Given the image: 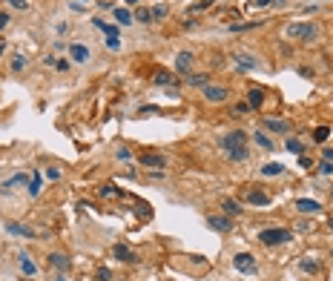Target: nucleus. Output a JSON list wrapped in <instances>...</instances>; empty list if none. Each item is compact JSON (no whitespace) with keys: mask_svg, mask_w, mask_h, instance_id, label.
<instances>
[{"mask_svg":"<svg viewBox=\"0 0 333 281\" xmlns=\"http://www.w3.org/2000/svg\"><path fill=\"white\" fill-rule=\"evenodd\" d=\"M112 258H115V261H124V264H135V261H138V256L129 250V247H124V244H115L112 247Z\"/></svg>","mask_w":333,"mask_h":281,"instance_id":"6","label":"nucleus"},{"mask_svg":"<svg viewBox=\"0 0 333 281\" xmlns=\"http://www.w3.org/2000/svg\"><path fill=\"white\" fill-rule=\"evenodd\" d=\"M221 149H224V155H227L233 164H241V161H247V135L241 132V129H236V132H227L224 138H221Z\"/></svg>","mask_w":333,"mask_h":281,"instance_id":"1","label":"nucleus"},{"mask_svg":"<svg viewBox=\"0 0 333 281\" xmlns=\"http://www.w3.org/2000/svg\"><path fill=\"white\" fill-rule=\"evenodd\" d=\"M328 135H331V129H328V127H319L316 132H313V138H316V143H322V140L328 138Z\"/></svg>","mask_w":333,"mask_h":281,"instance_id":"29","label":"nucleus"},{"mask_svg":"<svg viewBox=\"0 0 333 281\" xmlns=\"http://www.w3.org/2000/svg\"><path fill=\"white\" fill-rule=\"evenodd\" d=\"M9 26V12H0V32Z\"/></svg>","mask_w":333,"mask_h":281,"instance_id":"38","label":"nucleus"},{"mask_svg":"<svg viewBox=\"0 0 333 281\" xmlns=\"http://www.w3.org/2000/svg\"><path fill=\"white\" fill-rule=\"evenodd\" d=\"M112 12H115V20H118L121 26H129L132 20H135V17H132V12H126V9H121V6H118V9H112Z\"/></svg>","mask_w":333,"mask_h":281,"instance_id":"19","label":"nucleus"},{"mask_svg":"<svg viewBox=\"0 0 333 281\" xmlns=\"http://www.w3.org/2000/svg\"><path fill=\"white\" fill-rule=\"evenodd\" d=\"M247 201H250V204H256V207H264V204H270V195H267V192H256V189H253V192H247Z\"/></svg>","mask_w":333,"mask_h":281,"instance_id":"16","label":"nucleus"},{"mask_svg":"<svg viewBox=\"0 0 333 281\" xmlns=\"http://www.w3.org/2000/svg\"><path fill=\"white\" fill-rule=\"evenodd\" d=\"M299 164L305 166V169H310V166H313V161H310L308 155H302V158H299Z\"/></svg>","mask_w":333,"mask_h":281,"instance_id":"40","label":"nucleus"},{"mask_svg":"<svg viewBox=\"0 0 333 281\" xmlns=\"http://www.w3.org/2000/svg\"><path fill=\"white\" fill-rule=\"evenodd\" d=\"M264 129L279 132V135H287V132H290V124H287V121H282V118H264Z\"/></svg>","mask_w":333,"mask_h":281,"instance_id":"9","label":"nucleus"},{"mask_svg":"<svg viewBox=\"0 0 333 281\" xmlns=\"http://www.w3.org/2000/svg\"><path fill=\"white\" fill-rule=\"evenodd\" d=\"M322 155H325V161H331V164H333V149H331V146H325V149H322Z\"/></svg>","mask_w":333,"mask_h":281,"instance_id":"41","label":"nucleus"},{"mask_svg":"<svg viewBox=\"0 0 333 281\" xmlns=\"http://www.w3.org/2000/svg\"><path fill=\"white\" fill-rule=\"evenodd\" d=\"M302 270H308V273H313V270H316V264H313V261H302Z\"/></svg>","mask_w":333,"mask_h":281,"instance_id":"43","label":"nucleus"},{"mask_svg":"<svg viewBox=\"0 0 333 281\" xmlns=\"http://www.w3.org/2000/svg\"><path fill=\"white\" fill-rule=\"evenodd\" d=\"M253 140H256V143H259V146H262V149H273V140L267 138V135H264V132H259V129H256V132H253Z\"/></svg>","mask_w":333,"mask_h":281,"instance_id":"21","label":"nucleus"},{"mask_svg":"<svg viewBox=\"0 0 333 281\" xmlns=\"http://www.w3.org/2000/svg\"><path fill=\"white\" fill-rule=\"evenodd\" d=\"M285 172V164H264L262 166V175H282Z\"/></svg>","mask_w":333,"mask_h":281,"instance_id":"25","label":"nucleus"},{"mask_svg":"<svg viewBox=\"0 0 333 281\" xmlns=\"http://www.w3.org/2000/svg\"><path fill=\"white\" fill-rule=\"evenodd\" d=\"M164 17H167V6H164V3H158V6L152 9V20H164Z\"/></svg>","mask_w":333,"mask_h":281,"instance_id":"28","label":"nucleus"},{"mask_svg":"<svg viewBox=\"0 0 333 281\" xmlns=\"http://www.w3.org/2000/svg\"><path fill=\"white\" fill-rule=\"evenodd\" d=\"M233 63L241 66V69H259V60L250 58L247 52H233Z\"/></svg>","mask_w":333,"mask_h":281,"instance_id":"8","label":"nucleus"},{"mask_svg":"<svg viewBox=\"0 0 333 281\" xmlns=\"http://www.w3.org/2000/svg\"><path fill=\"white\" fill-rule=\"evenodd\" d=\"M49 264L57 267V270H66L69 267V258L63 256V253H52V256H49Z\"/></svg>","mask_w":333,"mask_h":281,"instance_id":"20","label":"nucleus"},{"mask_svg":"<svg viewBox=\"0 0 333 281\" xmlns=\"http://www.w3.org/2000/svg\"><path fill=\"white\" fill-rule=\"evenodd\" d=\"M11 69H14V72H23V69H26V58H20V55H17V58L11 60Z\"/></svg>","mask_w":333,"mask_h":281,"instance_id":"32","label":"nucleus"},{"mask_svg":"<svg viewBox=\"0 0 333 281\" xmlns=\"http://www.w3.org/2000/svg\"><path fill=\"white\" fill-rule=\"evenodd\" d=\"M109 279H112V273H109L106 267H101V270H98V281H109Z\"/></svg>","mask_w":333,"mask_h":281,"instance_id":"37","label":"nucleus"},{"mask_svg":"<svg viewBox=\"0 0 333 281\" xmlns=\"http://www.w3.org/2000/svg\"><path fill=\"white\" fill-rule=\"evenodd\" d=\"M106 46H109V49H118V46H121V37H106Z\"/></svg>","mask_w":333,"mask_h":281,"instance_id":"39","label":"nucleus"},{"mask_svg":"<svg viewBox=\"0 0 333 281\" xmlns=\"http://www.w3.org/2000/svg\"><path fill=\"white\" fill-rule=\"evenodd\" d=\"M227 86H213V83H207L204 86V98L210 101V104H224L227 101Z\"/></svg>","mask_w":333,"mask_h":281,"instance_id":"3","label":"nucleus"},{"mask_svg":"<svg viewBox=\"0 0 333 281\" xmlns=\"http://www.w3.org/2000/svg\"><path fill=\"white\" fill-rule=\"evenodd\" d=\"M69 58L75 60V63H86L89 60V49L83 46V43H72L69 46Z\"/></svg>","mask_w":333,"mask_h":281,"instance_id":"12","label":"nucleus"},{"mask_svg":"<svg viewBox=\"0 0 333 281\" xmlns=\"http://www.w3.org/2000/svg\"><path fill=\"white\" fill-rule=\"evenodd\" d=\"M296 210L299 212H319L322 204H319V201H310V198H299L296 201Z\"/></svg>","mask_w":333,"mask_h":281,"instance_id":"14","label":"nucleus"},{"mask_svg":"<svg viewBox=\"0 0 333 281\" xmlns=\"http://www.w3.org/2000/svg\"><path fill=\"white\" fill-rule=\"evenodd\" d=\"M287 32H290V37H299V40H313L316 37V29L310 23H293Z\"/></svg>","mask_w":333,"mask_h":281,"instance_id":"4","label":"nucleus"},{"mask_svg":"<svg viewBox=\"0 0 333 281\" xmlns=\"http://www.w3.org/2000/svg\"><path fill=\"white\" fill-rule=\"evenodd\" d=\"M3 3H9L11 9H17V12H23V9H29V3H26V0H3Z\"/></svg>","mask_w":333,"mask_h":281,"instance_id":"30","label":"nucleus"},{"mask_svg":"<svg viewBox=\"0 0 333 281\" xmlns=\"http://www.w3.org/2000/svg\"><path fill=\"white\" fill-rule=\"evenodd\" d=\"M3 49H6V43H0V55H3Z\"/></svg>","mask_w":333,"mask_h":281,"instance_id":"46","label":"nucleus"},{"mask_svg":"<svg viewBox=\"0 0 333 281\" xmlns=\"http://www.w3.org/2000/svg\"><path fill=\"white\" fill-rule=\"evenodd\" d=\"M233 267L241 270V273H253V270H256V258H253L250 253H236V256H233Z\"/></svg>","mask_w":333,"mask_h":281,"instance_id":"5","label":"nucleus"},{"mask_svg":"<svg viewBox=\"0 0 333 281\" xmlns=\"http://www.w3.org/2000/svg\"><path fill=\"white\" fill-rule=\"evenodd\" d=\"M155 83H158V86H175L178 78H175L172 72H155Z\"/></svg>","mask_w":333,"mask_h":281,"instance_id":"15","label":"nucleus"},{"mask_svg":"<svg viewBox=\"0 0 333 281\" xmlns=\"http://www.w3.org/2000/svg\"><path fill=\"white\" fill-rule=\"evenodd\" d=\"M37 192H40V175H34L32 184H29V195H32V198L37 195Z\"/></svg>","mask_w":333,"mask_h":281,"instance_id":"31","label":"nucleus"},{"mask_svg":"<svg viewBox=\"0 0 333 281\" xmlns=\"http://www.w3.org/2000/svg\"><path fill=\"white\" fill-rule=\"evenodd\" d=\"M328 227H331V230H333V218H328Z\"/></svg>","mask_w":333,"mask_h":281,"instance_id":"45","label":"nucleus"},{"mask_svg":"<svg viewBox=\"0 0 333 281\" xmlns=\"http://www.w3.org/2000/svg\"><path fill=\"white\" fill-rule=\"evenodd\" d=\"M287 149H290V152H302V143H299V140H293V138H290V140H287Z\"/></svg>","mask_w":333,"mask_h":281,"instance_id":"36","label":"nucleus"},{"mask_svg":"<svg viewBox=\"0 0 333 281\" xmlns=\"http://www.w3.org/2000/svg\"><path fill=\"white\" fill-rule=\"evenodd\" d=\"M141 164L152 166V169H164V166H167V158H164V155H155V152H144L141 155Z\"/></svg>","mask_w":333,"mask_h":281,"instance_id":"10","label":"nucleus"},{"mask_svg":"<svg viewBox=\"0 0 333 281\" xmlns=\"http://www.w3.org/2000/svg\"><path fill=\"white\" fill-rule=\"evenodd\" d=\"M247 104H250L253 109H259V106L264 104V92L262 89H250V92H247Z\"/></svg>","mask_w":333,"mask_h":281,"instance_id":"18","label":"nucleus"},{"mask_svg":"<svg viewBox=\"0 0 333 281\" xmlns=\"http://www.w3.org/2000/svg\"><path fill=\"white\" fill-rule=\"evenodd\" d=\"M17 264H20L23 276H37V264L29 258V253H17Z\"/></svg>","mask_w":333,"mask_h":281,"instance_id":"11","label":"nucleus"},{"mask_svg":"<svg viewBox=\"0 0 333 281\" xmlns=\"http://www.w3.org/2000/svg\"><path fill=\"white\" fill-rule=\"evenodd\" d=\"M256 6H270V0H256Z\"/></svg>","mask_w":333,"mask_h":281,"instance_id":"44","label":"nucleus"},{"mask_svg":"<svg viewBox=\"0 0 333 281\" xmlns=\"http://www.w3.org/2000/svg\"><path fill=\"white\" fill-rule=\"evenodd\" d=\"M187 83H190V86H201V89H204L207 83H210V75H187Z\"/></svg>","mask_w":333,"mask_h":281,"instance_id":"22","label":"nucleus"},{"mask_svg":"<svg viewBox=\"0 0 333 281\" xmlns=\"http://www.w3.org/2000/svg\"><path fill=\"white\" fill-rule=\"evenodd\" d=\"M101 195H103V198H115V195H121V189H115V187H103V189H101Z\"/></svg>","mask_w":333,"mask_h":281,"instance_id":"33","label":"nucleus"},{"mask_svg":"<svg viewBox=\"0 0 333 281\" xmlns=\"http://www.w3.org/2000/svg\"><path fill=\"white\" fill-rule=\"evenodd\" d=\"M20 184H29V175H14V178H9V181H3V189H11V187H20Z\"/></svg>","mask_w":333,"mask_h":281,"instance_id":"23","label":"nucleus"},{"mask_svg":"<svg viewBox=\"0 0 333 281\" xmlns=\"http://www.w3.org/2000/svg\"><path fill=\"white\" fill-rule=\"evenodd\" d=\"M221 207H224V212H227V215H239V212H241V207L233 198H224V201H221Z\"/></svg>","mask_w":333,"mask_h":281,"instance_id":"26","label":"nucleus"},{"mask_svg":"<svg viewBox=\"0 0 333 281\" xmlns=\"http://www.w3.org/2000/svg\"><path fill=\"white\" fill-rule=\"evenodd\" d=\"M95 26L101 29L106 37H118V26H112V23H103V20H95Z\"/></svg>","mask_w":333,"mask_h":281,"instance_id":"24","label":"nucleus"},{"mask_svg":"<svg viewBox=\"0 0 333 281\" xmlns=\"http://www.w3.org/2000/svg\"><path fill=\"white\" fill-rule=\"evenodd\" d=\"M319 172H322V175H333V164H331V161H322Z\"/></svg>","mask_w":333,"mask_h":281,"instance_id":"34","label":"nucleus"},{"mask_svg":"<svg viewBox=\"0 0 333 281\" xmlns=\"http://www.w3.org/2000/svg\"><path fill=\"white\" fill-rule=\"evenodd\" d=\"M207 224L213 230H218V233H230L233 230V221H230L227 215H207Z\"/></svg>","mask_w":333,"mask_h":281,"instance_id":"7","label":"nucleus"},{"mask_svg":"<svg viewBox=\"0 0 333 281\" xmlns=\"http://www.w3.org/2000/svg\"><path fill=\"white\" fill-rule=\"evenodd\" d=\"M124 3H138V0H124Z\"/></svg>","mask_w":333,"mask_h":281,"instance_id":"47","label":"nucleus"},{"mask_svg":"<svg viewBox=\"0 0 333 281\" xmlns=\"http://www.w3.org/2000/svg\"><path fill=\"white\" fill-rule=\"evenodd\" d=\"M190 66H193V55H190V52H178V58H175V72L190 75Z\"/></svg>","mask_w":333,"mask_h":281,"instance_id":"13","label":"nucleus"},{"mask_svg":"<svg viewBox=\"0 0 333 281\" xmlns=\"http://www.w3.org/2000/svg\"><path fill=\"white\" fill-rule=\"evenodd\" d=\"M6 230H9V233H14V235H23V238H32V235H34L29 227H23V224H14V221L6 224Z\"/></svg>","mask_w":333,"mask_h":281,"instance_id":"17","label":"nucleus"},{"mask_svg":"<svg viewBox=\"0 0 333 281\" xmlns=\"http://www.w3.org/2000/svg\"><path fill=\"white\" fill-rule=\"evenodd\" d=\"M118 161H129V158H132V152H129V149H126V146H121V149H118Z\"/></svg>","mask_w":333,"mask_h":281,"instance_id":"35","label":"nucleus"},{"mask_svg":"<svg viewBox=\"0 0 333 281\" xmlns=\"http://www.w3.org/2000/svg\"><path fill=\"white\" fill-rule=\"evenodd\" d=\"M293 235L287 233L285 227H270V230H262L259 233V241L267 247H276V244H285V241H290Z\"/></svg>","mask_w":333,"mask_h":281,"instance_id":"2","label":"nucleus"},{"mask_svg":"<svg viewBox=\"0 0 333 281\" xmlns=\"http://www.w3.org/2000/svg\"><path fill=\"white\" fill-rule=\"evenodd\" d=\"M46 178H52V181H57V178H60V172H57V169H46Z\"/></svg>","mask_w":333,"mask_h":281,"instance_id":"42","label":"nucleus"},{"mask_svg":"<svg viewBox=\"0 0 333 281\" xmlns=\"http://www.w3.org/2000/svg\"><path fill=\"white\" fill-rule=\"evenodd\" d=\"M132 17H135L138 23H149V20H152V12H149V9H144V6H141V9H138V12L132 14Z\"/></svg>","mask_w":333,"mask_h":281,"instance_id":"27","label":"nucleus"}]
</instances>
